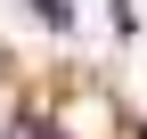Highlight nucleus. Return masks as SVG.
Listing matches in <instances>:
<instances>
[{
    "mask_svg": "<svg viewBox=\"0 0 147 139\" xmlns=\"http://www.w3.org/2000/svg\"><path fill=\"white\" fill-rule=\"evenodd\" d=\"M8 139H57V131H49V123H33V115H25V123H16Z\"/></svg>",
    "mask_w": 147,
    "mask_h": 139,
    "instance_id": "obj_1",
    "label": "nucleus"
}]
</instances>
